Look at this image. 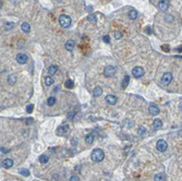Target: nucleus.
Wrapping results in <instances>:
<instances>
[{
  "mask_svg": "<svg viewBox=\"0 0 182 181\" xmlns=\"http://www.w3.org/2000/svg\"><path fill=\"white\" fill-rule=\"evenodd\" d=\"M64 86L67 88H72L74 86L73 81H72V80H67V81H65V83H64Z\"/></svg>",
  "mask_w": 182,
  "mask_h": 181,
  "instance_id": "nucleus-23",
  "label": "nucleus"
},
{
  "mask_svg": "<svg viewBox=\"0 0 182 181\" xmlns=\"http://www.w3.org/2000/svg\"><path fill=\"white\" fill-rule=\"evenodd\" d=\"M48 160H49L48 156H46V155L39 156V163H41V164H46V163H48Z\"/></svg>",
  "mask_w": 182,
  "mask_h": 181,
  "instance_id": "nucleus-20",
  "label": "nucleus"
},
{
  "mask_svg": "<svg viewBox=\"0 0 182 181\" xmlns=\"http://www.w3.org/2000/svg\"><path fill=\"white\" fill-rule=\"evenodd\" d=\"M154 181H165V176L163 173H158V175L155 176Z\"/></svg>",
  "mask_w": 182,
  "mask_h": 181,
  "instance_id": "nucleus-24",
  "label": "nucleus"
},
{
  "mask_svg": "<svg viewBox=\"0 0 182 181\" xmlns=\"http://www.w3.org/2000/svg\"><path fill=\"white\" fill-rule=\"evenodd\" d=\"M154 128L156 130H158V129H160L161 127H163V121H161L160 119H155L154 120Z\"/></svg>",
  "mask_w": 182,
  "mask_h": 181,
  "instance_id": "nucleus-17",
  "label": "nucleus"
},
{
  "mask_svg": "<svg viewBox=\"0 0 182 181\" xmlns=\"http://www.w3.org/2000/svg\"><path fill=\"white\" fill-rule=\"evenodd\" d=\"M28 60V58H27V56H26L25 54H19L18 56H16V62L20 64H24L26 63Z\"/></svg>",
  "mask_w": 182,
  "mask_h": 181,
  "instance_id": "nucleus-8",
  "label": "nucleus"
},
{
  "mask_svg": "<svg viewBox=\"0 0 182 181\" xmlns=\"http://www.w3.org/2000/svg\"><path fill=\"white\" fill-rule=\"evenodd\" d=\"M59 24H60L61 27L68 28L71 25V18L67 14H61L59 16Z\"/></svg>",
  "mask_w": 182,
  "mask_h": 181,
  "instance_id": "nucleus-2",
  "label": "nucleus"
},
{
  "mask_svg": "<svg viewBox=\"0 0 182 181\" xmlns=\"http://www.w3.org/2000/svg\"><path fill=\"white\" fill-rule=\"evenodd\" d=\"M16 82V75L15 74H9L8 75V83L10 85H13Z\"/></svg>",
  "mask_w": 182,
  "mask_h": 181,
  "instance_id": "nucleus-16",
  "label": "nucleus"
},
{
  "mask_svg": "<svg viewBox=\"0 0 182 181\" xmlns=\"http://www.w3.org/2000/svg\"><path fill=\"white\" fill-rule=\"evenodd\" d=\"M92 160L93 162H95V163H99V162H101L102 159H104V157H105V154L104 152H102L101 150H99V149H96L93 151V153H92Z\"/></svg>",
  "mask_w": 182,
  "mask_h": 181,
  "instance_id": "nucleus-1",
  "label": "nucleus"
},
{
  "mask_svg": "<svg viewBox=\"0 0 182 181\" xmlns=\"http://www.w3.org/2000/svg\"><path fill=\"white\" fill-rule=\"evenodd\" d=\"M132 73H133V77L134 78H141V77H143L144 75V69L142 68V67H135L133 69V71H132Z\"/></svg>",
  "mask_w": 182,
  "mask_h": 181,
  "instance_id": "nucleus-5",
  "label": "nucleus"
},
{
  "mask_svg": "<svg viewBox=\"0 0 182 181\" xmlns=\"http://www.w3.org/2000/svg\"><path fill=\"white\" fill-rule=\"evenodd\" d=\"M150 113H151V115H153V116H157V115L159 114V108L154 104L151 105L150 106Z\"/></svg>",
  "mask_w": 182,
  "mask_h": 181,
  "instance_id": "nucleus-12",
  "label": "nucleus"
},
{
  "mask_svg": "<svg viewBox=\"0 0 182 181\" xmlns=\"http://www.w3.org/2000/svg\"><path fill=\"white\" fill-rule=\"evenodd\" d=\"M93 141H94V136H93L92 134H87V135L85 136V142L87 144H92Z\"/></svg>",
  "mask_w": 182,
  "mask_h": 181,
  "instance_id": "nucleus-22",
  "label": "nucleus"
},
{
  "mask_svg": "<svg viewBox=\"0 0 182 181\" xmlns=\"http://www.w3.org/2000/svg\"><path fill=\"white\" fill-rule=\"evenodd\" d=\"M122 37V34L120 32H115V38L116 39H120Z\"/></svg>",
  "mask_w": 182,
  "mask_h": 181,
  "instance_id": "nucleus-33",
  "label": "nucleus"
},
{
  "mask_svg": "<svg viewBox=\"0 0 182 181\" xmlns=\"http://www.w3.org/2000/svg\"><path fill=\"white\" fill-rule=\"evenodd\" d=\"M1 152H2V153H5V154H6V153H8V151H7V150H6V149H2V147H1Z\"/></svg>",
  "mask_w": 182,
  "mask_h": 181,
  "instance_id": "nucleus-35",
  "label": "nucleus"
},
{
  "mask_svg": "<svg viewBox=\"0 0 182 181\" xmlns=\"http://www.w3.org/2000/svg\"><path fill=\"white\" fill-rule=\"evenodd\" d=\"M33 108H34V105H27V106H26V111H27L28 114H32Z\"/></svg>",
  "mask_w": 182,
  "mask_h": 181,
  "instance_id": "nucleus-31",
  "label": "nucleus"
},
{
  "mask_svg": "<svg viewBox=\"0 0 182 181\" xmlns=\"http://www.w3.org/2000/svg\"><path fill=\"white\" fill-rule=\"evenodd\" d=\"M171 81H172V74H171L170 72H166V73H164L163 78H161V82L167 85V84H169Z\"/></svg>",
  "mask_w": 182,
  "mask_h": 181,
  "instance_id": "nucleus-7",
  "label": "nucleus"
},
{
  "mask_svg": "<svg viewBox=\"0 0 182 181\" xmlns=\"http://www.w3.org/2000/svg\"><path fill=\"white\" fill-rule=\"evenodd\" d=\"M74 46H75L74 41H72V39H69V41L65 43L64 47H65V49H67L68 51H72V50H73V48H74Z\"/></svg>",
  "mask_w": 182,
  "mask_h": 181,
  "instance_id": "nucleus-9",
  "label": "nucleus"
},
{
  "mask_svg": "<svg viewBox=\"0 0 182 181\" xmlns=\"http://www.w3.org/2000/svg\"><path fill=\"white\" fill-rule=\"evenodd\" d=\"M70 181H80V178L78 176H72L70 178Z\"/></svg>",
  "mask_w": 182,
  "mask_h": 181,
  "instance_id": "nucleus-34",
  "label": "nucleus"
},
{
  "mask_svg": "<svg viewBox=\"0 0 182 181\" xmlns=\"http://www.w3.org/2000/svg\"><path fill=\"white\" fill-rule=\"evenodd\" d=\"M45 83L47 86H50V85L54 84V80H52L51 77H46L45 78Z\"/></svg>",
  "mask_w": 182,
  "mask_h": 181,
  "instance_id": "nucleus-21",
  "label": "nucleus"
},
{
  "mask_svg": "<svg viewBox=\"0 0 182 181\" xmlns=\"http://www.w3.org/2000/svg\"><path fill=\"white\" fill-rule=\"evenodd\" d=\"M21 28H22V31L24 33H28L29 31H31V25H29L27 22H24V23H22Z\"/></svg>",
  "mask_w": 182,
  "mask_h": 181,
  "instance_id": "nucleus-15",
  "label": "nucleus"
},
{
  "mask_svg": "<svg viewBox=\"0 0 182 181\" xmlns=\"http://www.w3.org/2000/svg\"><path fill=\"white\" fill-rule=\"evenodd\" d=\"M145 132H146V129H145L144 127H140L137 129V134L138 135H143V134H145Z\"/></svg>",
  "mask_w": 182,
  "mask_h": 181,
  "instance_id": "nucleus-27",
  "label": "nucleus"
},
{
  "mask_svg": "<svg viewBox=\"0 0 182 181\" xmlns=\"http://www.w3.org/2000/svg\"><path fill=\"white\" fill-rule=\"evenodd\" d=\"M87 20L88 21H91V22H96L97 21V18H96V15H94V14H90L88 15V18H87Z\"/></svg>",
  "mask_w": 182,
  "mask_h": 181,
  "instance_id": "nucleus-29",
  "label": "nucleus"
},
{
  "mask_svg": "<svg viewBox=\"0 0 182 181\" xmlns=\"http://www.w3.org/2000/svg\"><path fill=\"white\" fill-rule=\"evenodd\" d=\"M13 166V160L10 158H7L5 160H2V167L3 168H11Z\"/></svg>",
  "mask_w": 182,
  "mask_h": 181,
  "instance_id": "nucleus-13",
  "label": "nucleus"
},
{
  "mask_svg": "<svg viewBox=\"0 0 182 181\" xmlns=\"http://www.w3.org/2000/svg\"><path fill=\"white\" fill-rule=\"evenodd\" d=\"M129 18L131 20H135L137 18V11L136 10H131L130 12H129Z\"/></svg>",
  "mask_w": 182,
  "mask_h": 181,
  "instance_id": "nucleus-19",
  "label": "nucleus"
},
{
  "mask_svg": "<svg viewBox=\"0 0 182 181\" xmlns=\"http://www.w3.org/2000/svg\"><path fill=\"white\" fill-rule=\"evenodd\" d=\"M68 130H69V127H68V124H64V126H61L59 129L57 130V134L58 135H63L64 133H67L68 132Z\"/></svg>",
  "mask_w": 182,
  "mask_h": 181,
  "instance_id": "nucleus-11",
  "label": "nucleus"
},
{
  "mask_svg": "<svg viewBox=\"0 0 182 181\" xmlns=\"http://www.w3.org/2000/svg\"><path fill=\"white\" fill-rule=\"evenodd\" d=\"M156 149L159 152H166V150L168 149V144L165 140H159L156 144Z\"/></svg>",
  "mask_w": 182,
  "mask_h": 181,
  "instance_id": "nucleus-3",
  "label": "nucleus"
},
{
  "mask_svg": "<svg viewBox=\"0 0 182 181\" xmlns=\"http://www.w3.org/2000/svg\"><path fill=\"white\" fill-rule=\"evenodd\" d=\"M20 173H21L22 176H25V177H28L29 176V171L27 169H21L20 170Z\"/></svg>",
  "mask_w": 182,
  "mask_h": 181,
  "instance_id": "nucleus-28",
  "label": "nucleus"
},
{
  "mask_svg": "<svg viewBox=\"0 0 182 181\" xmlns=\"http://www.w3.org/2000/svg\"><path fill=\"white\" fill-rule=\"evenodd\" d=\"M56 104V98L55 97H49L47 99V105L48 106H54Z\"/></svg>",
  "mask_w": 182,
  "mask_h": 181,
  "instance_id": "nucleus-26",
  "label": "nucleus"
},
{
  "mask_svg": "<svg viewBox=\"0 0 182 181\" xmlns=\"http://www.w3.org/2000/svg\"><path fill=\"white\" fill-rule=\"evenodd\" d=\"M102 41H104L106 44H109V43H110V37H109L108 35H105L104 37H102Z\"/></svg>",
  "mask_w": 182,
  "mask_h": 181,
  "instance_id": "nucleus-32",
  "label": "nucleus"
},
{
  "mask_svg": "<svg viewBox=\"0 0 182 181\" xmlns=\"http://www.w3.org/2000/svg\"><path fill=\"white\" fill-rule=\"evenodd\" d=\"M102 94V88L100 86H96L94 88V91H93V95H94L95 97H98V96H100V95Z\"/></svg>",
  "mask_w": 182,
  "mask_h": 181,
  "instance_id": "nucleus-14",
  "label": "nucleus"
},
{
  "mask_svg": "<svg viewBox=\"0 0 182 181\" xmlns=\"http://www.w3.org/2000/svg\"><path fill=\"white\" fill-rule=\"evenodd\" d=\"M168 8H169V0H160L159 3H158V9L160 11H167Z\"/></svg>",
  "mask_w": 182,
  "mask_h": 181,
  "instance_id": "nucleus-6",
  "label": "nucleus"
},
{
  "mask_svg": "<svg viewBox=\"0 0 182 181\" xmlns=\"http://www.w3.org/2000/svg\"><path fill=\"white\" fill-rule=\"evenodd\" d=\"M129 81H130V78H129V75H125L124 79H123V82H122V87L125 88L128 86V84H129Z\"/></svg>",
  "mask_w": 182,
  "mask_h": 181,
  "instance_id": "nucleus-25",
  "label": "nucleus"
},
{
  "mask_svg": "<svg viewBox=\"0 0 182 181\" xmlns=\"http://www.w3.org/2000/svg\"><path fill=\"white\" fill-rule=\"evenodd\" d=\"M115 73H116V69L112 67V65H107L104 70V74H105V77H107V78L114 77Z\"/></svg>",
  "mask_w": 182,
  "mask_h": 181,
  "instance_id": "nucleus-4",
  "label": "nucleus"
},
{
  "mask_svg": "<svg viewBox=\"0 0 182 181\" xmlns=\"http://www.w3.org/2000/svg\"><path fill=\"white\" fill-rule=\"evenodd\" d=\"M6 29H11L13 26H14V24L13 23H10V22H6Z\"/></svg>",
  "mask_w": 182,
  "mask_h": 181,
  "instance_id": "nucleus-30",
  "label": "nucleus"
},
{
  "mask_svg": "<svg viewBox=\"0 0 182 181\" xmlns=\"http://www.w3.org/2000/svg\"><path fill=\"white\" fill-rule=\"evenodd\" d=\"M105 99L109 105H115L116 103H117V97L114 96V95H107Z\"/></svg>",
  "mask_w": 182,
  "mask_h": 181,
  "instance_id": "nucleus-10",
  "label": "nucleus"
},
{
  "mask_svg": "<svg viewBox=\"0 0 182 181\" xmlns=\"http://www.w3.org/2000/svg\"><path fill=\"white\" fill-rule=\"evenodd\" d=\"M58 71V67L56 64H52V65H50V67H49V69H48V73L49 74H55L56 72Z\"/></svg>",
  "mask_w": 182,
  "mask_h": 181,
  "instance_id": "nucleus-18",
  "label": "nucleus"
}]
</instances>
